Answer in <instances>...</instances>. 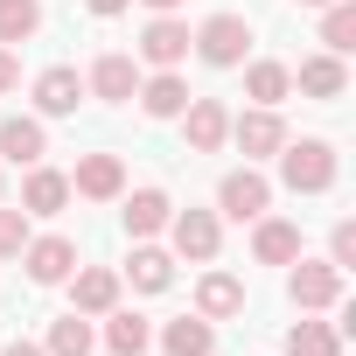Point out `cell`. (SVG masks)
Instances as JSON below:
<instances>
[{
  "label": "cell",
  "instance_id": "cell-22",
  "mask_svg": "<svg viewBox=\"0 0 356 356\" xmlns=\"http://www.w3.org/2000/svg\"><path fill=\"white\" fill-rule=\"evenodd\" d=\"M321 42H328V56H349V49H356V8H349V0H328Z\"/></svg>",
  "mask_w": 356,
  "mask_h": 356
},
{
  "label": "cell",
  "instance_id": "cell-26",
  "mask_svg": "<svg viewBox=\"0 0 356 356\" xmlns=\"http://www.w3.org/2000/svg\"><path fill=\"white\" fill-rule=\"evenodd\" d=\"M147 335H154V328H147L140 314H112V321H105V342H112V356H140V349H147Z\"/></svg>",
  "mask_w": 356,
  "mask_h": 356
},
{
  "label": "cell",
  "instance_id": "cell-6",
  "mask_svg": "<svg viewBox=\"0 0 356 356\" xmlns=\"http://www.w3.org/2000/svg\"><path fill=\"white\" fill-rule=\"evenodd\" d=\"M140 56L154 63V70H175L189 56V22H175V15H154L147 29H140Z\"/></svg>",
  "mask_w": 356,
  "mask_h": 356
},
{
  "label": "cell",
  "instance_id": "cell-31",
  "mask_svg": "<svg viewBox=\"0 0 356 356\" xmlns=\"http://www.w3.org/2000/svg\"><path fill=\"white\" fill-rule=\"evenodd\" d=\"M15 84H22V63L8 56V42H0V91H15Z\"/></svg>",
  "mask_w": 356,
  "mask_h": 356
},
{
  "label": "cell",
  "instance_id": "cell-14",
  "mask_svg": "<svg viewBox=\"0 0 356 356\" xmlns=\"http://www.w3.org/2000/svg\"><path fill=\"white\" fill-rule=\"evenodd\" d=\"M196 307H203V321H224V314H238V307H245V286H238L231 273H203Z\"/></svg>",
  "mask_w": 356,
  "mask_h": 356
},
{
  "label": "cell",
  "instance_id": "cell-9",
  "mask_svg": "<svg viewBox=\"0 0 356 356\" xmlns=\"http://www.w3.org/2000/svg\"><path fill=\"white\" fill-rule=\"evenodd\" d=\"M77 196H91V203H112L119 189H126V168L112 161V154H84L77 161V182H70Z\"/></svg>",
  "mask_w": 356,
  "mask_h": 356
},
{
  "label": "cell",
  "instance_id": "cell-2",
  "mask_svg": "<svg viewBox=\"0 0 356 356\" xmlns=\"http://www.w3.org/2000/svg\"><path fill=\"white\" fill-rule=\"evenodd\" d=\"M189 42L203 49V63L231 70V63H245V49H252V22H245V15H210V22H203Z\"/></svg>",
  "mask_w": 356,
  "mask_h": 356
},
{
  "label": "cell",
  "instance_id": "cell-4",
  "mask_svg": "<svg viewBox=\"0 0 356 356\" xmlns=\"http://www.w3.org/2000/svg\"><path fill=\"white\" fill-rule=\"evenodd\" d=\"M286 293H293V307H300V314H314V307H335V300H342V266L300 259V266H293V280H286Z\"/></svg>",
  "mask_w": 356,
  "mask_h": 356
},
{
  "label": "cell",
  "instance_id": "cell-34",
  "mask_svg": "<svg viewBox=\"0 0 356 356\" xmlns=\"http://www.w3.org/2000/svg\"><path fill=\"white\" fill-rule=\"evenodd\" d=\"M147 8H154V15H175V8H182V0H147Z\"/></svg>",
  "mask_w": 356,
  "mask_h": 356
},
{
  "label": "cell",
  "instance_id": "cell-35",
  "mask_svg": "<svg viewBox=\"0 0 356 356\" xmlns=\"http://www.w3.org/2000/svg\"><path fill=\"white\" fill-rule=\"evenodd\" d=\"M300 8H328V0H300Z\"/></svg>",
  "mask_w": 356,
  "mask_h": 356
},
{
  "label": "cell",
  "instance_id": "cell-27",
  "mask_svg": "<svg viewBox=\"0 0 356 356\" xmlns=\"http://www.w3.org/2000/svg\"><path fill=\"white\" fill-rule=\"evenodd\" d=\"M126 273H133V286H147V293H161V286L175 280V266H168V252H147V245L133 252V266H126Z\"/></svg>",
  "mask_w": 356,
  "mask_h": 356
},
{
  "label": "cell",
  "instance_id": "cell-20",
  "mask_svg": "<svg viewBox=\"0 0 356 356\" xmlns=\"http://www.w3.org/2000/svg\"><path fill=\"white\" fill-rule=\"evenodd\" d=\"M342 84H349L342 77V56H307L300 63V91L307 98H342Z\"/></svg>",
  "mask_w": 356,
  "mask_h": 356
},
{
  "label": "cell",
  "instance_id": "cell-32",
  "mask_svg": "<svg viewBox=\"0 0 356 356\" xmlns=\"http://www.w3.org/2000/svg\"><path fill=\"white\" fill-rule=\"evenodd\" d=\"M84 8H91L98 22H112V15H126V0H84Z\"/></svg>",
  "mask_w": 356,
  "mask_h": 356
},
{
  "label": "cell",
  "instance_id": "cell-13",
  "mask_svg": "<svg viewBox=\"0 0 356 356\" xmlns=\"http://www.w3.org/2000/svg\"><path fill=\"white\" fill-rule=\"evenodd\" d=\"M252 252H259V266H286V259H300V231H293V224H280V217H259Z\"/></svg>",
  "mask_w": 356,
  "mask_h": 356
},
{
  "label": "cell",
  "instance_id": "cell-18",
  "mask_svg": "<svg viewBox=\"0 0 356 356\" xmlns=\"http://www.w3.org/2000/svg\"><path fill=\"white\" fill-rule=\"evenodd\" d=\"M140 105H147V119H175V112L189 105V84L175 77V70H161L154 84H140Z\"/></svg>",
  "mask_w": 356,
  "mask_h": 356
},
{
  "label": "cell",
  "instance_id": "cell-19",
  "mask_svg": "<svg viewBox=\"0 0 356 356\" xmlns=\"http://www.w3.org/2000/svg\"><path fill=\"white\" fill-rule=\"evenodd\" d=\"M161 349H168V356H210V349H217V335H210V321H203V314H196V321H168Z\"/></svg>",
  "mask_w": 356,
  "mask_h": 356
},
{
  "label": "cell",
  "instance_id": "cell-29",
  "mask_svg": "<svg viewBox=\"0 0 356 356\" xmlns=\"http://www.w3.org/2000/svg\"><path fill=\"white\" fill-rule=\"evenodd\" d=\"M29 245V210H0V259H22Z\"/></svg>",
  "mask_w": 356,
  "mask_h": 356
},
{
  "label": "cell",
  "instance_id": "cell-16",
  "mask_svg": "<svg viewBox=\"0 0 356 356\" xmlns=\"http://www.w3.org/2000/svg\"><path fill=\"white\" fill-rule=\"evenodd\" d=\"M91 91H98V98H112V105H119V98H133V91H140L133 56H98V63H91Z\"/></svg>",
  "mask_w": 356,
  "mask_h": 356
},
{
  "label": "cell",
  "instance_id": "cell-24",
  "mask_svg": "<svg viewBox=\"0 0 356 356\" xmlns=\"http://www.w3.org/2000/svg\"><path fill=\"white\" fill-rule=\"evenodd\" d=\"M161 224H168V196H161V189H140V196L126 203V231H133V238H154Z\"/></svg>",
  "mask_w": 356,
  "mask_h": 356
},
{
  "label": "cell",
  "instance_id": "cell-5",
  "mask_svg": "<svg viewBox=\"0 0 356 356\" xmlns=\"http://www.w3.org/2000/svg\"><path fill=\"white\" fill-rule=\"evenodd\" d=\"M175 119H182V133H189V154H217V147L231 140V112H224L217 98H189Z\"/></svg>",
  "mask_w": 356,
  "mask_h": 356
},
{
  "label": "cell",
  "instance_id": "cell-7",
  "mask_svg": "<svg viewBox=\"0 0 356 356\" xmlns=\"http://www.w3.org/2000/svg\"><path fill=\"white\" fill-rule=\"evenodd\" d=\"M22 259H29V280H35V286H56V280H70L77 245H70V238H29Z\"/></svg>",
  "mask_w": 356,
  "mask_h": 356
},
{
  "label": "cell",
  "instance_id": "cell-17",
  "mask_svg": "<svg viewBox=\"0 0 356 356\" xmlns=\"http://www.w3.org/2000/svg\"><path fill=\"white\" fill-rule=\"evenodd\" d=\"M77 314H112V300H119V273H105V266H91V273H77Z\"/></svg>",
  "mask_w": 356,
  "mask_h": 356
},
{
  "label": "cell",
  "instance_id": "cell-25",
  "mask_svg": "<svg viewBox=\"0 0 356 356\" xmlns=\"http://www.w3.org/2000/svg\"><path fill=\"white\" fill-rule=\"evenodd\" d=\"M42 29V8L35 0H0V42H29Z\"/></svg>",
  "mask_w": 356,
  "mask_h": 356
},
{
  "label": "cell",
  "instance_id": "cell-28",
  "mask_svg": "<svg viewBox=\"0 0 356 356\" xmlns=\"http://www.w3.org/2000/svg\"><path fill=\"white\" fill-rule=\"evenodd\" d=\"M49 356H91V328H84L77 314H63V321L49 328Z\"/></svg>",
  "mask_w": 356,
  "mask_h": 356
},
{
  "label": "cell",
  "instance_id": "cell-11",
  "mask_svg": "<svg viewBox=\"0 0 356 356\" xmlns=\"http://www.w3.org/2000/svg\"><path fill=\"white\" fill-rule=\"evenodd\" d=\"M63 203H70V175L35 168V175H29V189H22V210H29V217H56Z\"/></svg>",
  "mask_w": 356,
  "mask_h": 356
},
{
  "label": "cell",
  "instance_id": "cell-33",
  "mask_svg": "<svg viewBox=\"0 0 356 356\" xmlns=\"http://www.w3.org/2000/svg\"><path fill=\"white\" fill-rule=\"evenodd\" d=\"M8 356H49V349H35V342H22V335H15V342H8Z\"/></svg>",
  "mask_w": 356,
  "mask_h": 356
},
{
  "label": "cell",
  "instance_id": "cell-10",
  "mask_svg": "<svg viewBox=\"0 0 356 356\" xmlns=\"http://www.w3.org/2000/svg\"><path fill=\"white\" fill-rule=\"evenodd\" d=\"M77 98H84V77H77V70H63V63H56V70H42V77H35V105H42L49 119L77 112Z\"/></svg>",
  "mask_w": 356,
  "mask_h": 356
},
{
  "label": "cell",
  "instance_id": "cell-21",
  "mask_svg": "<svg viewBox=\"0 0 356 356\" xmlns=\"http://www.w3.org/2000/svg\"><path fill=\"white\" fill-rule=\"evenodd\" d=\"M335 349H342L335 321H293V335H286V356H335Z\"/></svg>",
  "mask_w": 356,
  "mask_h": 356
},
{
  "label": "cell",
  "instance_id": "cell-3",
  "mask_svg": "<svg viewBox=\"0 0 356 356\" xmlns=\"http://www.w3.org/2000/svg\"><path fill=\"white\" fill-rule=\"evenodd\" d=\"M217 203H224V217L259 224V217H266V203H273V189H266V175H259V168H231L224 182H217Z\"/></svg>",
  "mask_w": 356,
  "mask_h": 356
},
{
  "label": "cell",
  "instance_id": "cell-15",
  "mask_svg": "<svg viewBox=\"0 0 356 356\" xmlns=\"http://www.w3.org/2000/svg\"><path fill=\"white\" fill-rule=\"evenodd\" d=\"M0 154H8L15 168H35L42 161V126L35 119H0Z\"/></svg>",
  "mask_w": 356,
  "mask_h": 356
},
{
  "label": "cell",
  "instance_id": "cell-23",
  "mask_svg": "<svg viewBox=\"0 0 356 356\" xmlns=\"http://www.w3.org/2000/svg\"><path fill=\"white\" fill-rule=\"evenodd\" d=\"M245 91H252L259 105H280V98L293 91V70H286V63H252V70H245Z\"/></svg>",
  "mask_w": 356,
  "mask_h": 356
},
{
  "label": "cell",
  "instance_id": "cell-30",
  "mask_svg": "<svg viewBox=\"0 0 356 356\" xmlns=\"http://www.w3.org/2000/svg\"><path fill=\"white\" fill-rule=\"evenodd\" d=\"M328 245H335V259H328V266H356V224H349V217L335 224V238H328Z\"/></svg>",
  "mask_w": 356,
  "mask_h": 356
},
{
  "label": "cell",
  "instance_id": "cell-1",
  "mask_svg": "<svg viewBox=\"0 0 356 356\" xmlns=\"http://www.w3.org/2000/svg\"><path fill=\"white\" fill-rule=\"evenodd\" d=\"M280 175H286L293 196H321V189H335V147L328 140H293V147H280Z\"/></svg>",
  "mask_w": 356,
  "mask_h": 356
},
{
  "label": "cell",
  "instance_id": "cell-12",
  "mask_svg": "<svg viewBox=\"0 0 356 356\" xmlns=\"http://www.w3.org/2000/svg\"><path fill=\"white\" fill-rule=\"evenodd\" d=\"M175 252L182 259H217V217L210 210H182L175 217Z\"/></svg>",
  "mask_w": 356,
  "mask_h": 356
},
{
  "label": "cell",
  "instance_id": "cell-8",
  "mask_svg": "<svg viewBox=\"0 0 356 356\" xmlns=\"http://www.w3.org/2000/svg\"><path fill=\"white\" fill-rule=\"evenodd\" d=\"M231 140L245 147V161H259V154H280V147H286V126H280L273 105H259V112H245V119L231 126Z\"/></svg>",
  "mask_w": 356,
  "mask_h": 356
}]
</instances>
